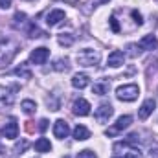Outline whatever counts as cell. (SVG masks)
<instances>
[{
	"instance_id": "obj_21",
	"label": "cell",
	"mask_w": 158,
	"mask_h": 158,
	"mask_svg": "<svg viewBox=\"0 0 158 158\" xmlns=\"http://www.w3.org/2000/svg\"><path fill=\"white\" fill-rule=\"evenodd\" d=\"M68 68H70L68 59H57V61L53 63V70H57V72H66Z\"/></svg>"
},
{
	"instance_id": "obj_7",
	"label": "cell",
	"mask_w": 158,
	"mask_h": 158,
	"mask_svg": "<svg viewBox=\"0 0 158 158\" xmlns=\"http://www.w3.org/2000/svg\"><path fill=\"white\" fill-rule=\"evenodd\" d=\"M112 114H114L112 105H110V103H101V105H99V109L96 110V119H98L99 123H105V121H109V119H110Z\"/></svg>"
},
{
	"instance_id": "obj_15",
	"label": "cell",
	"mask_w": 158,
	"mask_h": 158,
	"mask_svg": "<svg viewBox=\"0 0 158 158\" xmlns=\"http://www.w3.org/2000/svg\"><path fill=\"white\" fill-rule=\"evenodd\" d=\"M123 61H125V53L123 52H119V50H114L110 55H109V66H112V68H118L123 64Z\"/></svg>"
},
{
	"instance_id": "obj_6",
	"label": "cell",
	"mask_w": 158,
	"mask_h": 158,
	"mask_svg": "<svg viewBox=\"0 0 158 158\" xmlns=\"http://www.w3.org/2000/svg\"><path fill=\"white\" fill-rule=\"evenodd\" d=\"M131 123H132V118H131V116H119V118L116 119V123L105 131V134H107V136H116V134L121 132L123 129H127Z\"/></svg>"
},
{
	"instance_id": "obj_10",
	"label": "cell",
	"mask_w": 158,
	"mask_h": 158,
	"mask_svg": "<svg viewBox=\"0 0 158 158\" xmlns=\"http://www.w3.org/2000/svg\"><path fill=\"white\" fill-rule=\"evenodd\" d=\"M72 112H74L76 116H88V114H90V103H88L86 99L79 98V99L74 101V105H72Z\"/></svg>"
},
{
	"instance_id": "obj_31",
	"label": "cell",
	"mask_w": 158,
	"mask_h": 158,
	"mask_svg": "<svg viewBox=\"0 0 158 158\" xmlns=\"http://www.w3.org/2000/svg\"><path fill=\"white\" fill-rule=\"evenodd\" d=\"M138 48H140V46H136V44H131V46H129V50H131V52H129L131 57H136V55H138V52H140Z\"/></svg>"
},
{
	"instance_id": "obj_32",
	"label": "cell",
	"mask_w": 158,
	"mask_h": 158,
	"mask_svg": "<svg viewBox=\"0 0 158 158\" xmlns=\"http://www.w3.org/2000/svg\"><path fill=\"white\" fill-rule=\"evenodd\" d=\"M46 129H48V119H40L39 121V131L40 132H44Z\"/></svg>"
},
{
	"instance_id": "obj_36",
	"label": "cell",
	"mask_w": 158,
	"mask_h": 158,
	"mask_svg": "<svg viewBox=\"0 0 158 158\" xmlns=\"http://www.w3.org/2000/svg\"><path fill=\"white\" fill-rule=\"evenodd\" d=\"M98 2H99V4H105V2H109V0H98Z\"/></svg>"
},
{
	"instance_id": "obj_26",
	"label": "cell",
	"mask_w": 158,
	"mask_h": 158,
	"mask_svg": "<svg viewBox=\"0 0 158 158\" xmlns=\"http://www.w3.org/2000/svg\"><path fill=\"white\" fill-rule=\"evenodd\" d=\"M13 20H15V26H19V24H24V20H26V15L24 13H15V17H13Z\"/></svg>"
},
{
	"instance_id": "obj_33",
	"label": "cell",
	"mask_w": 158,
	"mask_h": 158,
	"mask_svg": "<svg viewBox=\"0 0 158 158\" xmlns=\"http://www.w3.org/2000/svg\"><path fill=\"white\" fill-rule=\"evenodd\" d=\"M0 7H2V9L11 7V0H0Z\"/></svg>"
},
{
	"instance_id": "obj_35",
	"label": "cell",
	"mask_w": 158,
	"mask_h": 158,
	"mask_svg": "<svg viewBox=\"0 0 158 158\" xmlns=\"http://www.w3.org/2000/svg\"><path fill=\"white\" fill-rule=\"evenodd\" d=\"M64 2H70V4H76L77 0H64Z\"/></svg>"
},
{
	"instance_id": "obj_34",
	"label": "cell",
	"mask_w": 158,
	"mask_h": 158,
	"mask_svg": "<svg viewBox=\"0 0 158 158\" xmlns=\"http://www.w3.org/2000/svg\"><path fill=\"white\" fill-rule=\"evenodd\" d=\"M28 125H26V129H28V132H33V121H26Z\"/></svg>"
},
{
	"instance_id": "obj_8",
	"label": "cell",
	"mask_w": 158,
	"mask_h": 158,
	"mask_svg": "<svg viewBox=\"0 0 158 158\" xmlns=\"http://www.w3.org/2000/svg\"><path fill=\"white\" fill-rule=\"evenodd\" d=\"M50 57V50L48 48H35L31 53H30V61L33 63V64H44L46 63V59Z\"/></svg>"
},
{
	"instance_id": "obj_37",
	"label": "cell",
	"mask_w": 158,
	"mask_h": 158,
	"mask_svg": "<svg viewBox=\"0 0 158 158\" xmlns=\"http://www.w3.org/2000/svg\"><path fill=\"white\" fill-rule=\"evenodd\" d=\"M0 153H4V151H2V147H0Z\"/></svg>"
},
{
	"instance_id": "obj_28",
	"label": "cell",
	"mask_w": 158,
	"mask_h": 158,
	"mask_svg": "<svg viewBox=\"0 0 158 158\" xmlns=\"http://www.w3.org/2000/svg\"><path fill=\"white\" fill-rule=\"evenodd\" d=\"M131 15L134 17V22H136L138 26H142V22H143V20H142V15H140V13H138L136 9H132V11H131Z\"/></svg>"
},
{
	"instance_id": "obj_20",
	"label": "cell",
	"mask_w": 158,
	"mask_h": 158,
	"mask_svg": "<svg viewBox=\"0 0 158 158\" xmlns=\"http://www.w3.org/2000/svg\"><path fill=\"white\" fill-rule=\"evenodd\" d=\"M35 149H37L39 153H50L52 143H50V140H46V138H39V140L35 142Z\"/></svg>"
},
{
	"instance_id": "obj_23",
	"label": "cell",
	"mask_w": 158,
	"mask_h": 158,
	"mask_svg": "<svg viewBox=\"0 0 158 158\" xmlns=\"http://www.w3.org/2000/svg\"><path fill=\"white\" fill-rule=\"evenodd\" d=\"M46 33L44 31H40L39 28L35 26V24H30V30H28V37H31V39H40V37H44Z\"/></svg>"
},
{
	"instance_id": "obj_16",
	"label": "cell",
	"mask_w": 158,
	"mask_h": 158,
	"mask_svg": "<svg viewBox=\"0 0 158 158\" xmlns=\"http://www.w3.org/2000/svg\"><path fill=\"white\" fill-rule=\"evenodd\" d=\"M88 83H90V77L86 76V74H76L74 77H72V85H74V88H85V86H88Z\"/></svg>"
},
{
	"instance_id": "obj_11",
	"label": "cell",
	"mask_w": 158,
	"mask_h": 158,
	"mask_svg": "<svg viewBox=\"0 0 158 158\" xmlns=\"http://www.w3.org/2000/svg\"><path fill=\"white\" fill-rule=\"evenodd\" d=\"M155 109H156V101H155L153 98L145 99V101L142 103L140 110H138V116H140V119H147L151 114H153V110H155Z\"/></svg>"
},
{
	"instance_id": "obj_4",
	"label": "cell",
	"mask_w": 158,
	"mask_h": 158,
	"mask_svg": "<svg viewBox=\"0 0 158 158\" xmlns=\"http://www.w3.org/2000/svg\"><path fill=\"white\" fill-rule=\"evenodd\" d=\"M138 94H140V88H138V85H134V83H131V85H121L116 88V98H118L119 101H134L136 98H138Z\"/></svg>"
},
{
	"instance_id": "obj_1",
	"label": "cell",
	"mask_w": 158,
	"mask_h": 158,
	"mask_svg": "<svg viewBox=\"0 0 158 158\" xmlns=\"http://www.w3.org/2000/svg\"><path fill=\"white\" fill-rule=\"evenodd\" d=\"M19 52V42L13 39H4L0 40V68L9 64L11 59L17 55Z\"/></svg>"
},
{
	"instance_id": "obj_22",
	"label": "cell",
	"mask_w": 158,
	"mask_h": 158,
	"mask_svg": "<svg viewBox=\"0 0 158 158\" xmlns=\"http://www.w3.org/2000/svg\"><path fill=\"white\" fill-rule=\"evenodd\" d=\"M20 107H22V110H24L26 114H33V112H35V109H37L35 101H31V99H24Z\"/></svg>"
},
{
	"instance_id": "obj_14",
	"label": "cell",
	"mask_w": 158,
	"mask_h": 158,
	"mask_svg": "<svg viewBox=\"0 0 158 158\" xmlns=\"http://www.w3.org/2000/svg\"><path fill=\"white\" fill-rule=\"evenodd\" d=\"M140 50H147V52H151V50H156L158 48V39L155 35H145L143 39L140 40Z\"/></svg>"
},
{
	"instance_id": "obj_3",
	"label": "cell",
	"mask_w": 158,
	"mask_h": 158,
	"mask_svg": "<svg viewBox=\"0 0 158 158\" xmlns=\"http://www.w3.org/2000/svg\"><path fill=\"white\" fill-rule=\"evenodd\" d=\"M101 59V53L98 50H90V48H85L77 53V63L81 66H96Z\"/></svg>"
},
{
	"instance_id": "obj_19",
	"label": "cell",
	"mask_w": 158,
	"mask_h": 158,
	"mask_svg": "<svg viewBox=\"0 0 158 158\" xmlns=\"http://www.w3.org/2000/svg\"><path fill=\"white\" fill-rule=\"evenodd\" d=\"M109 88H110V83H109V81H101V83H94L92 92L98 94V96H105V94L109 92Z\"/></svg>"
},
{
	"instance_id": "obj_2",
	"label": "cell",
	"mask_w": 158,
	"mask_h": 158,
	"mask_svg": "<svg viewBox=\"0 0 158 158\" xmlns=\"http://www.w3.org/2000/svg\"><path fill=\"white\" fill-rule=\"evenodd\" d=\"M112 151H114V158H142L140 155V149H136V147H132L129 142H118L114 147H112Z\"/></svg>"
},
{
	"instance_id": "obj_25",
	"label": "cell",
	"mask_w": 158,
	"mask_h": 158,
	"mask_svg": "<svg viewBox=\"0 0 158 158\" xmlns=\"http://www.w3.org/2000/svg\"><path fill=\"white\" fill-rule=\"evenodd\" d=\"M77 158H98V155L94 151H90V149H83V151L77 153Z\"/></svg>"
},
{
	"instance_id": "obj_17",
	"label": "cell",
	"mask_w": 158,
	"mask_h": 158,
	"mask_svg": "<svg viewBox=\"0 0 158 158\" xmlns=\"http://www.w3.org/2000/svg\"><path fill=\"white\" fill-rule=\"evenodd\" d=\"M74 138H76L77 142L88 140V138H90V131H88L85 125H76V129H74Z\"/></svg>"
},
{
	"instance_id": "obj_29",
	"label": "cell",
	"mask_w": 158,
	"mask_h": 158,
	"mask_svg": "<svg viewBox=\"0 0 158 158\" xmlns=\"http://www.w3.org/2000/svg\"><path fill=\"white\" fill-rule=\"evenodd\" d=\"M26 149H28V142H26V140H24V142H22V143H19V145H17V147H15V151H17V153H19V155H22V153H24V151H26Z\"/></svg>"
},
{
	"instance_id": "obj_18",
	"label": "cell",
	"mask_w": 158,
	"mask_h": 158,
	"mask_svg": "<svg viewBox=\"0 0 158 158\" xmlns=\"http://www.w3.org/2000/svg\"><path fill=\"white\" fill-rule=\"evenodd\" d=\"M13 74L19 76V77H22V79H31V70H30V64L28 63H22L20 66H17L13 70Z\"/></svg>"
},
{
	"instance_id": "obj_38",
	"label": "cell",
	"mask_w": 158,
	"mask_h": 158,
	"mask_svg": "<svg viewBox=\"0 0 158 158\" xmlns=\"http://www.w3.org/2000/svg\"><path fill=\"white\" fill-rule=\"evenodd\" d=\"M64 158H68V156H64Z\"/></svg>"
},
{
	"instance_id": "obj_5",
	"label": "cell",
	"mask_w": 158,
	"mask_h": 158,
	"mask_svg": "<svg viewBox=\"0 0 158 158\" xmlns=\"http://www.w3.org/2000/svg\"><path fill=\"white\" fill-rule=\"evenodd\" d=\"M15 101V88H9V86H2L0 85V112L9 109Z\"/></svg>"
},
{
	"instance_id": "obj_24",
	"label": "cell",
	"mask_w": 158,
	"mask_h": 158,
	"mask_svg": "<svg viewBox=\"0 0 158 158\" xmlns=\"http://www.w3.org/2000/svg\"><path fill=\"white\" fill-rule=\"evenodd\" d=\"M59 44L61 46H72L74 44V37L70 33H63V35H59Z\"/></svg>"
},
{
	"instance_id": "obj_12",
	"label": "cell",
	"mask_w": 158,
	"mask_h": 158,
	"mask_svg": "<svg viewBox=\"0 0 158 158\" xmlns=\"http://www.w3.org/2000/svg\"><path fill=\"white\" fill-rule=\"evenodd\" d=\"M2 134H4L7 140H15V138L19 136V123H17V119H9V121L6 123V127L2 129Z\"/></svg>"
},
{
	"instance_id": "obj_13",
	"label": "cell",
	"mask_w": 158,
	"mask_h": 158,
	"mask_svg": "<svg viewBox=\"0 0 158 158\" xmlns=\"http://www.w3.org/2000/svg\"><path fill=\"white\" fill-rule=\"evenodd\" d=\"M61 20H64V11L63 9H53L46 15V24L48 26H57Z\"/></svg>"
},
{
	"instance_id": "obj_9",
	"label": "cell",
	"mask_w": 158,
	"mask_h": 158,
	"mask_svg": "<svg viewBox=\"0 0 158 158\" xmlns=\"http://www.w3.org/2000/svg\"><path fill=\"white\" fill-rule=\"evenodd\" d=\"M68 134H70L68 123H66L64 119H57V121L53 123V136L59 138V140H64V138H68Z\"/></svg>"
},
{
	"instance_id": "obj_27",
	"label": "cell",
	"mask_w": 158,
	"mask_h": 158,
	"mask_svg": "<svg viewBox=\"0 0 158 158\" xmlns=\"http://www.w3.org/2000/svg\"><path fill=\"white\" fill-rule=\"evenodd\" d=\"M109 22H110L112 31H114V33H119V24H118V20H116V17H114V15L110 17V20H109Z\"/></svg>"
},
{
	"instance_id": "obj_30",
	"label": "cell",
	"mask_w": 158,
	"mask_h": 158,
	"mask_svg": "<svg viewBox=\"0 0 158 158\" xmlns=\"http://www.w3.org/2000/svg\"><path fill=\"white\" fill-rule=\"evenodd\" d=\"M149 158H158V143H155V145L149 149Z\"/></svg>"
}]
</instances>
